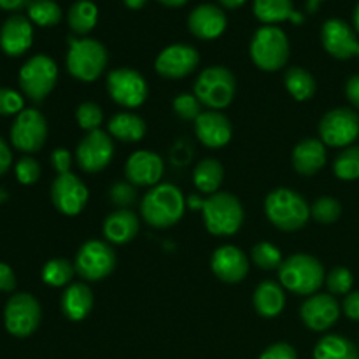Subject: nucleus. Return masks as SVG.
Here are the masks:
<instances>
[{"label":"nucleus","mask_w":359,"mask_h":359,"mask_svg":"<svg viewBox=\"0 0 359 359\" xmlns=\"http://www.w3.org/2000/svg\"><path fill=\"white\" fill-rule=\"evenodd\" d=\"M186 210V200L174 184H156L144 195L140 212L144 221L154 228H170L181 221Z\"/></svg>","instance_id":"obj_1"},{"label":"nucleus","mask_w":359,"mask_h":359,"mask_svg":"<svg viewBox=\"0 0 359 359\" xmlns=\"http://www.w3.org/2000/svg\"><path fill=\"white\" fill-rule=\"evenodd\" d=\"M280 286L300 297H312L326 280L321 262L309 255H293L279 266Z\"/></svg>","instance_id":"obj_2"},{"label":"nucleus","mask_w":359,"mask_h":359,"mask_svg":"<svg viewBox=\"0 0 359 359\" xmlns=\"http://www.w3.org/2000/svg\"><path fill=\"white\" fill-rule=\"evenodd\" d=\"M67 51V70L70 76L83 83L98 79L107 67V49L97 39L69 37Z\"/></svg>","instance_id":"obj_3"},{"label":"nucleus","mask_w":359,"mask_h":359,"mask_svg":"<svg viewBox=\"0 0 359 359\" xmlns=\"http://www.w3.org/2000/svg\"><path fill=\"white\" fill-rule=\"evenodd\" d=\"M265 212L276 228L283 231H297L307 224L311 207L300 193L287 188H277L266 196Z\"/></svg>","instance_id":"obj_4"},{"label":"nucleus","mask_w":359,"mask_h":359,"mask_svg":"<svg viewBox=\"0 0 359 359\" xmlns=\"http://www.w3.org/2000/svg\"><path fill=\"white\" fill-rule=\"evenodd\" d=\"M205 228L216 237H230L241 230L244 223V209L237 196L217 191L203 200L202 207Z\"/></svg>","instance_id":"obj_5"},{"label":"nucleus","mask_w":359,"mask_h":359,"mask_svg":"<svg viewBox=\"0 0 359 359\" xmlns=\"http://www.w3.org/2000/svg\"><path fill=\"white\" fill-rule=\"evenodd\" d=\"M249 53L255 65L265 72H276L283 69L290 60V41L286 32L272 25L258 28L252 35Z\"/></svg>","instance_id":"obj_6"},{"label":"nucleus","mask_w":359,"mask_h":359,"mask_svg":"<svg viewBox=\"0 0 359 359\" xmlns=\"http://www.w3.org/2000/svg\"><path fill=\"white\" fill-rule=\"evenodd\" d=\"M235 91L237 79L226 67H209L200 74L195 83V97L214 111L228 107L233 100Z\"/></svg>","instance_id":"obj_7"},{"label":"nucleus","mask_w":359,"mask_h":359,"mask_svg":"<svg viewBox=\"0 0 359 359\" xmlns=\"http://www.w3.org/2000/svg\"><path fill=\"white\" fill-rule=\"evenodd\" d=\"M21 91L30 100L41 102L48 97L58 79V67L48 55H35L23 63L20 70Z\"/></svg>","instance_id":"obj_8"},{"label":"nucleus","mask_w":359,"mask_h":359,"mask_svg":"<svg viewBox=\"0 0 359 359\" xmlns=\"http://www.w3.org/2000/svg\"><path fill=\"white\" fill-rule=\"evenodd\" d=\"M41 305L37 298L28 293H16L9 298L4 311L6 330L16 339H27L34 335L41 325Z\"/></svg>","instance_id":"obj_9"},{"label":"nucleus","mask_w":359,"mask_h":359,"mask_svg":"<svg viewBox=\"0 0 359 359\" xmlns=\"http://www.w3.org/2000/svg\"><path fill=\"white\" fill-rule=\"evenodd\" d=\"M319 135L325 146L349 147L359 137V116L349 107L328 111L319 121Z\"/></svg>","instance_id":"obj_10"},{"label":"nucleus","mask_w":359,"mask_h":359,"mask_svg":"<svg viewBox=\"0 0 359 359\" xmlns=\"http://www.w3.org/2000/svg\"><path fill=\"white\" fill-rule=\"evenodd\" d=\"M48 139V121L37 109H23L11 126V142L21 153H37Z\"/></svg>","instance_id":"obj_11"},{"label":"nucleus","mask_w":359,"mask_h":359,"mask_svg":"<svg viewBox=\"0 0 359 359\" xmlns=\"http://www.w3.org/2000/svg\"><path fill=\"white\" fill-rule=\"evenodd\" d=\"M107 91L116 104L121 107L135 109L146 102L149 88L146 79L137 70L121 67L107 76Z\"/></svg>","instance_id":"obj_12"},{"label":"nucleus","mask_w":359,"mask_h":359,"mask_svg":"<svg viewBox=\"0 0 359 359\" xmlns=\"http://www.w3.org/2000/svg\"><path fill=\"white\" fill-rule=\"evenodd\" d=\"M74 266L83 279L102 280L114 270L116 255L107 242L88 241L81 245Z\"/></svg>","instance_id":"obj_13"},{"label":"nucleus","mask_w":359,"mask_h":359,"mask_svg":"<svg viewBox=\"0 0 359 359\" xmlns=\"http://www.w3.org/2000/svg\"><path fill=\"white\" fill-rule=\"evenodd\" d=\"M112 156H114V144H112L109 133L102 132V130L88 133L81 140L76 151L77 165L88 174L104 170L112 161Z\"/></svg>","instance_id":"obj_14"},{"label":"nucleus","mask_w":359,"mask_h":359,"mask_svg":"<svg viewBox=\"0 0 359 359\" xmlns=\"http://www.w3.org/2000/svg\"><path fill=\"white\" fill-rule=\"evenodd\" d=\"M88 188L72 172L62 174L55 179L51 186V200L56 209L65 216H77L86 207Z\"/></svg>","instance_id":"obj_15"},{"label":"nucleus","mask_w":359,"mask_h":359,"mask_svg":"<svg viewBox=\"0 0 359 359\" xmlns=\"http://www.w3.org/2000/svg\"><path fill=\"white\" fill-rule=\"evenodd\" d=\"M200 55L193 46L172 44L158 55L154 67L165 79H181L189 76L198 67Z\"/></svg>","instance_id":"obj_16"},{"label":"nucleus","mask_w":359,"mask_h":359,"mask_svg":"<svg viewBox=\"0 0 359 359\" xmlns=\"http://www.w3.org/2000/svg\"><path fill=\"white\" fill-rule=\"evenodd\" d=\"M321 41L328 55L337 60L359 58V41L356 32L340 18H332L325 21L321 28Z\"/></svg>","instance_id":"obj_17"},{"label":"nucleus","mask_w":359,"mask_h":359,"mask_svg":"<svg viewBox=\"0 0 359 359\" xmlns=\"http://www.w3.org/2000/svg\"><path fill=\"white\" fill-rule=\"evenodd\" d=\"M340 305L330 293H316L300 309L302 321L312 332H326L340 318Z\"/></svg>","instance_id":"obj_18"},{"label":"nucleus","mask_w":359,"mask_h":359,"mask_svg":"<svg viewBox=\"0 0 359 359\" xmlns=\"http://www.w3.org/2000/svg\"><path fill=\"white\" fill-rule=\"evenodd\" d=\"M226 14L223 7L214 4H200L189 13L188 28L200 41H214L226 30Z\"/></svg>","instance_id":"obj_19"},{"label":"nucleus","mask_w":359,"mask_h":359,"mask_svg":"<svg viewBox=\"0 0 359 359\" xmlns=\"http://www.w3.org/2000/svg\"><path fill=\"white\" fill-rule=\"evenodd\" d=\"M34 42V27L27 16L13 14L0 28V49L7 56H21Z\"/></svg>","instance_id":"obj_20"},{"label":"nucleus","mask_w":359,"mask_h":359,"mask_svg":"<svg viewBox=\"0 0 359 359\" xmlns=\"http://www.w3.org/2000/svg\"><path fill=\"white\" fill-rule=\"evenodd\" d=\"M212 272L217 279L228 284H237L245 279L249 272V259L244 251L235 245H221L212 255Z\"/></svg>","instance_id":"obj_21"},{"label":"nucleus","mask_w":359,"mask_h":359,"mask_svg":"<svg viewBox=\"0 0 359 359\" xmlns=\"http://www.w3.org/2000/svg\"><path fill=\"white\" fill-rule=\"evenodd\" d=\"M125 174L133 186H156L163 177V160L153 151H137L126 161Z\"/></svg>","instance_id":"obj_22"},{"label":"nucleus","mask_w":359,"mask_h":359,"mask_svg":"<svg viewBox=\"0 0 359 359\" xmlns=\"http://www.w3.org/2000/svg\"><path fill=\"white\" fill-rule=\"evenodd\" d=\"M195 132L203 146L217 149V147H223L230 142L231 123L221 112L207 111L195 119Z\"/></svg>","instance_id":"obj_23"},{"label":"nucleus","mask_w":359,"mask_h":359,"mask_svg":"<svg viewBox=\"0 0 359 359\" xmlns=\"http://www.w3.org/2000/svg\"><path fill=\"white\" fill-rule=\"evenodd\" d=\"M326 165V146L319 139H304L293 149V167L302 175H314Z\"/></svg>","instance_id":"obj_24"},{"label":"nucleus","mask_w":359,"mask_h":359,"mask_svg":"<svg viewBox=\"0 0 359 359\" xmlns=\"http://www.w3.org/2000/svg\"><path fill=\"white\" fill-rule=\"evenodd\" d=\"M252 11L263 25L276 27L283 21H293L294 25L304 23V14L294 11L293 0H255Z\"/></svg>","instance_id":"obj_25"},{"label":"nucleus","mask_w":359,"mask_h":359,"mask_svg":"<svg viewBox=\"0 0 359 359\" xmlns=\"http://www.w3.org/2000/svg\"><path fill=\"white\" fill-rule=\"evenodd\" d=\"M139 233V217L128 209H119L109 214L104 221V235L112 244H126Z\"/></svg>","instance_id":"obj_26"},{"label":"nucleus","mask_w":359,"mask_h":359,"mask_svg":"<svg viewBox=\"0 0 359 359\" xmlns=\"http://www.w3.org/2000/svg\"><path fill=\"white\" fill-rule=\"evenodd\" d=\"M91 309H93V291L90 290V286L83 283H74L63 291L62 311L70 321H83L84 318H88Z\"/></svg>","instance_id":"obj_27"},{"label":"nucleus","mask_w":359,"mask_h":359,"mask_svg":"<svg viewBox=\"0 0 359 359\" xmlns=\"http://www.w3.org/2000/svg\"><path fill=\"white\" fill-rule=\"evenodd\" d=\"M252 304H255L256 312L262 318H276L284 311V305H286L283 286L279 283H273V280H263L256 287Z\"/></svg>","instance_id":"obj_28"},{"label":"nucleus","mask_w":359,"mask_h":359,"mask_svg":"<svg viewBox=\"0 0 359 359\" xmlns=\"http://www.w3.org/2000/svg\"><path fill=\"white\" fill-rule=\"evenodd\" d=\"M109 133L121 142H139L146 135V121L132 112H119L109 119Z\"/></svg>","instance_id":"obj_29"},{"label":"nucleus","mask_w":359,"mask_h":359,"mask_svg":"<svg viewBox=\"0 0 359 359\" xmlns=\"http://www.w3.org/2000/svg\"><path fill=\"white\" fill-rule=\"evenodd\" d=\"M314 359H359V349L346 337L326 335L316 344Z\"/></svg>","instance_id":"obj_30"},{"label":"nucleus","mask_w":359,"mask_h":359,"mask_svg":"<svg viewBox=\"0 0 359 359\" xmlns=\"http://www.w3.org/2000/svg\"><path fill=\"white\" fill-rule=\"evenodd\" d=\"M67 23L76 35L84 37L98 23V7L91 0H77L67 13Z\"/></svg>","instance_id":"obj_31"},{"label":"nucleus","mask_w":359,"mask_h":359,"mask_svg":"<svg viewBox=\"0 0 359 359\" xmlns=\"http://www.w3.org/2000/svg\"><path fill=\"white\" fill-rule=\"evenodd\" d=\"M224 170L223 165L214 158H205L200 161L193 172V182H195L196 189L205 195H214L219 189L221 182H223Z\"/></svg>","instance_id":"obj_32"},{"label":"nucleus","mask_w":359,"mask_h":359,"mask_svg":"<svg viewBox=\"0 0 359 359\" xmlns=\"http://www.w3.org/2000/svg\"><path fill=\"white\" fill-rule=\"evenodd\" d=\"M284 83H286L287 91H290L291 97L298 102L309 100V98L314 97L316 93V79L311 72H307L302 67H291L286 70V76H284Z\"/></svg>","instance_id":"obj_33"},{"label":"nucleus","mask_w":359,"mask_h":359,"mask_svg":"<svg viewBox=\"0 0 359 359\" xmlns=\"http://www.w3.org/2000/svg\"><path fill=\"white\" fill-rule=\"evenodd\" d=\"M28 20L37 27H55L62 21V7L55 0H30L27 6Z\"/></svg>","instance_id":"obj_34"},{"label":"nucleus","mask_w":359,"mask_h":359,"mask_svg":"<svg viewBox=\"0 0 359 359\" xmlns=\"http://www.w3.org/2000/svg\"><path fill=\"white\" fill-rule=\"evenodd\" d=\"M74 272H76V266L70 262H67V259H49L44 265V269H42V280H44L48 286L62 287L67 286V284L72 280Z\"/></svg>","instance_id":"obj_35"},{"label":"nucleus","mask_w":359,"mask_h":359,"mask_svg":"<svg viewBox=\"0 0 359 359\" xmlns=\"http://www.w3.org/2000/svg\"><path fill=\"white\" fill-rule=\"evenodd\" d=\"M333 172L340 181L359 179V146H349L333 161Z\"/></svg>","instance_id":"obj_36"},{"label":"nucleus","mask_w":359,"mask_h":359,"mask_svg":"<svg viewBox=\"0 0 359 359\" xmlns=\"http://www.w3.org/2000/svg\"><path fill=\"white\" fill-rule=\"evenodd\" d=\"M252 262L262 270H276L283 265V255L270 242H259L252 249Z\"/></svg>","instance_id":"obj_37"},{"label":"nucleus","mask_w":359,"mask_h":359,"mask_svg":"<svg viewBox=\"0 0 359 359\" xmlns=\"http://www.w3.org/2000/svg\"><path fill=\"white\" fill-rule=\"evenodd\" d=\"M340 214H342V205L339 200L332 198V196H321L311 207V216L321 224L335 223Z\"/></svg>","instance_id":"obj_38"},{"label":"nucleus","mask_w":359,"mask_h":359,"mask_svg":"<svg viewBox=\"0 0 359 359\" xmlns=\"http://www.w3.org/2000/svg\"><path fill=\"white\" fill-rule=\"evenodd\" d=\"M326 286H328L330 294L337 297V294H349L353 291L354 284V276L349 269H344V266H337L332 272L326 276Z\"/></svg>","instance_id":"obj_39"},{"label":"nucleus","mask_w":359,"mask_h":359,"mask_svg":"<svg viewBox=\"0 0 359 359\" xmlns=\"http://www.w3.org/2000/svg\"><path fill=\"white\" fill-rule=\"evenodd\" d=\"M76 119L77 125L83 130H86L88 133L95 132V130H100L102 121H104V112L93 102H83V104L77 107L76 111Z\"/></svg>","instance_id":"obj_40"},{"label":"nucleus","mask_w":359,"mask_h":359,"mask_svg":"<svg viewBox=\"0 0 359 359\" xmlns=\"http://www.w3.org/2000/svg\"><path fill=\"white\" fill-rule=\"evenodd\" d=\"M202 102L191 93H179L174 100V111L179 118L186 119V121H191L196 119L202 114Z\"/></svg>","instance_id":"obj_41"},{"label":"nucleus","mask_w":359,"mask_h":359,"mask_svg":"<svg viewBox=\"0 0 359 359\" xmlns=\"http://www.w3.org/2000/svg\"><path fill=\"white\" fill-rule=\"evenodd\" d=\"M14 174L16 179L25 186L35 184L41 177V167H39V161L32 156H23L14 167Z\"/></svg>","instance_id":"obj_42"},{"label":"nucleus","mask_w":359,"mask_h":359,"mask_svg":"<svg viewBox=\"0 0 359 359\" xmlns=\"http://www.w3.org/2000/svg\"><path fill=\"white\" fill-rule=\"evenodd\" d=\"M25 107V100L16 90L0 88V116H18Z\"/></svg>","instance_id":"obj_43"},{"label":"nucleus","mask_w":359,"mask_h":359,"mask_svg":"<svg viewBox=\"0 0 359 359\" xmlns=\"http://www.w3.org/2000/svg\"><path fill=\"white\" fill-rule=\"evenodd\" d=\"M109 196H111L112 203H116L121 209H126L135 202V188L128 182H116L109 191Z\"/></svg>","instance_id":"obj_44"},{"label":"nucleus","mask_w":359,"mask_h":359,"mask_svg":"<svg viewBox=\"0 0 359 359\" xmlns=\"http://www.w3.org/2000/svg\"><path fill=\"white\" fill-rule=\"evenodd\" d=\"M259 359H298V354L294 347L290 346V344L277 342L273 346L266 347Z\"/></svg>","instance_id":"obj_45"},{"label":"nucleus","mask_w":359,"mask_h":359,"mask_svg":"<svg viewBox=\"0 0 359 359\" xmlns=\"http://www.w3.org/2000/svg\"><path fill=\"white\" fill-rule=\"evenodd\" d=\"M51 165L58 172V175L69 174L70 165H72V156H70V153L67 149L58 147V149H55L51 153Z\"/></svg>","instance_id":"obj_46"},{"label":"nucleus","mask_w":359,"mask_h":359,"mask_svg":"<svg viewBox=\"0 0 359 359\" xmlns=\"http://www.w3.org/2000/svg\"><path fill=\"white\" fill-rule=\"evenodd\" d=\"M342 311L351 321L359 323V291H351L349 294H346L342 304Z\"/></svg>","instance_id":"obj_47"},{"label":"nucleus","mask_w":359,"mask_h":359,"mask_svg":"<svg viewBox=\"0 0 359 359\" xmlns=\"http://www.w3.org/2000/svg\"><path fill=\"white\" fill-rule=\"evenodd\" d=\"M14 287H16V276L13 269L7 263L0 262V291L9 293V291H14Z\"/></svg>","instance_id":"obj_48"},{"label":"nucleus","mask_w":359,"mask_h":359,"mask_svg":"<svg viewBox=\"0 0 359 359\" xmlns=\"http://www.w3.org/2000/svg\"><path fill=\"white\" fill-rule=\"evenodd\" d=\"M346 97L354 109H359V74H354L347 79Z\"/></svg>","instance_id":"obj_49"},{"label":"nucleus","mask_w":359,"mask_h":359,"mask_svg":"<svg viewBox=\"0 0 359 359\" xmlns=\"http://www.w3.org/2000/svg\"><path fill=\"white\" fill-rule=\"evenodd\" d=\"M11 163H13V153H11L6 140L0 137V175H4L7 170H9Z\"/></svg>","instance_id":"obj_50"},{"label":"nucleus","mask_w":359,"mask_h":359,"mask_svg":"<svg viewBox=\"0 0 359 359\" xmlns=\"http://www.w3.org/2000/svg\"><path fill=\"white\" fill-rule=\"evenodd\" d=\"M30 0H0V9L4 11H18L21 7L28 6Z\"/></svg>","instance_id":"obj_51"},{"label":"nucleus","mask_w":359,"mask_h":359,"mask_svg":"<svg viewBox=\"0 0 359 359\" xmlns=\"http://www.w3.org/2000/svg\"><path fill=\"white\" fill-rule=\"evenodd\" d=\"M219 2L221 7H224V9H238V7L244 6L248 0H217Z\"/></svg>","instance_id":"obj_52"},{"label":"nucleus","mask_w":359,"mask_h":359,"mask_svg":"<svg viewBox=\"0 0 359 359\" xmlns=\"http://www.w3.org/2000/svg\"><path fill=\"white\" fill-rule=\"evenodd\" d=\"M123 2H125V6L128 7V9L137 11V9H142V7L146 6L147 0H123Z\"/></svg>","instance_id":"obj_53"},{"label":"nucleus","mask_w":359,"mask_h":359,"mask_svg":"<svg viewBox=\"0 0 359 359\" xmlns=\"http://www.w3.org/2000/svg\"><path fill=\"white\" fill-rule=\"evenodd\" d=\"M160 4H163V6L167 7H172V9H175V7H182L188 4V0H158Z\"/></svg>","instance_id":"obj_54"},{"label":"nucleus","mask_w":359,"mask_h":359,"mask_svg":"<svg viewBox=\"0 0 359 359\" xmlns=\"http://www.w3.org/2000/svg\"><path fill=\"white\" fill-rule=\"evenodd\" d=\"M188 205L191 207V209H202V207H203V200H200L198 196L191 195L188 198Z\"/></svg>","instance_id":"obj_55"},{"label":"nucleus","mask_w":359,"mask_h":359,"mask_svg":"<svg viewBox=\"0 0 359 359\" xmlns=\"http://www.w3.org/2000/svg\"><path fill=\"white\" fill-rule=\"evenodd\" d=\"M325 2V0H307V11L309 13H316L319 7V4Z\"/></svg>","instance_id":"obj_56"},{"label":"nucleus","mask_w":359,"mask_h":359,"mask_svg":"<svg viewBox=\"0 0 359 359\" xmlns=\"http://www.w3.org/2000/svg\"><path fill=\"white\" fill-rule=\"evenodd\" d=\"M353 23H354V28H356V32L359 34V2H358V6H356V9H354Z\"/></svg>","instance_id":"obj_57"},{"label":"nucleus","mask_w":359,"mask_h":359,"mask_svg":"<svg viewBox=\"0 0 359 359\" xmlns=\"http://www.w3.org/2000/svg\"><path fill=\"white\" fill-rule=\"evenodd\" d=\"M4 200H7V191L0 188V202H4Z\"/></svg>","instance_id":"obj_58"}]
</instances>
